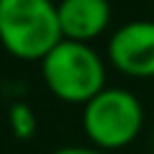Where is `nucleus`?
<instances>
[{"label":"nucleus","instance_id":"nucleus-1","mask_svg":"<svg viewBox=\"0 0 154 154\" xmlns=\"http://www.w3.org/2000/svg\"><path fill=\"white\" fill-rule=\"evenodd\" d=\"M38 67L46 90L67 105H85L105 88L108 67L93 44L62 38Z\"/></svg>","mask_w":154,"mask_h":154},{"label":"nucleus","instance_id":"nucleus-2","mask_svg":"<svg viewBox=\"0 0 154 154\" xmlns=\"http://www.w3.org/2000/svg\"><path fill=\"white\" fill-rule=\"evenodd\" d=\"M62 41L57 0H0V46L21 62H41Z\"/></svg>","mask_w":154,"mask_h":154},{"label":"nucleus","instance_id":"nucleus-3","mask_svg":"<svg viewBox=\"0 0 154 154\" xmlns=\"http://www.w3.org/2000/svg\"><path fill=\"white\" fill-rule=\"evenodd\" d=\"M144 128V105L131 90L105 85L82 105V131L90 146L113 154L136 141Z\"/></svg>","mask_w":154,"mask_h":154},{"label":"nucleus","instance_id":"nucleus-4","mask_svg":"<svg viewBox=\"0 0 154 154\" xmlns=\"http://www.w3.org/2000/svg\"><path fill=\"white\" fill-rule=\"evenodd\" d=\"M108 64L131 80L154 77V21L136 18L118 26L108 38Z\"/></svg>","mask_w":154,"mask_h":154},{"label":"nucleus","instance_id":"nucleus-5","mask_svg":"<svg viewBox=\"0 0 154 154\" xmlns=\"http://www.w3.org/2000/svg\"><path fill=\"white\" fill-rule=\"evenodd\" d=\"M62 38L93 44L110 26L113 5L110 0H57Z\"/></svg>","mask_w":154,"mask_h":154},{"label":"nucleus","instance_id":"nucleus-6","mask_svg":"<svg viewBox=\"0 0 154 154\" xmlns=\"http://www.w3.org/2000/svg\"><path fill=\"white\" fill-rule=\"evenodd\" d=\"M36 126H38V121H36V113H33L31 105L23 103V100L11 103V108H8V128L18 141H28L36 134Z\"/></svg>","mask_w":154,"mask_h":154},{"label":"nucleus","instance_id":"nucleus-7","mask_svg":"<svg viewBox=\"0 0 154 154\" xmlns=\"http://www.w3.org/2000/svg\"><path fill=\"white\" fill-rule=\"evenodd\" d=\"M49 154H108V152H103V149H95V146H59V149H54V152H49Z\"/></svg>","mask_w":154,"mask_h":154}]
</instances>
